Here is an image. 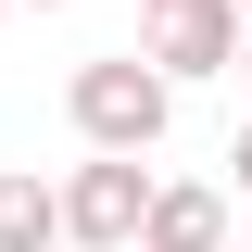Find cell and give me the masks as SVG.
<instances>
[{
	"label": "cell",
	"instance_id": "1",
	"mask_svg": "<svg viewBox=\"0 0 252 252\" xmlns=\"http://www.w3.org/2000/svg\"><path fill=\"white\" fill-rule=\"evenodd\" d=\"M63 114H76V139H89V152H126V164H139V152L164 139V114H177V89H164L139 51H114V63H76Z\"/></svg>",
	"mask_w": 252,
	"mask_h": 252
},
{
	"label": "cell",
	"instance_id": "2",
	"mask_svg": "<svg viewBox=\"0 0 252 252\" xmlns=\"http://www.w3.org/2000/svg\"><path fill=\"white\" fill-rule=\"evenodd\" d=\"M51 215H63V240H89V252H126V240H139V215H152V177H139L126 152H89L76 177L51 189Z\"/></svg>",
	"mask_w": 252,
	"mask_h": 252
},
{
	"label": "cell",
	"instance_id": "3",
	"mask_svg": "<svg viewBox=\"0 0 252 252\" xmlns=\"http://www.w3.org/2000/svg\"><path fill=\"white\" fill-rule=\"evenodd\" d=\"M164 76V89H177V76H227V63H240V13H227V0H189V13H164L152 26V51H139Z\"/></svg>",
	"mask_w": 252,
	"mask_h": 252
},
{
	"label": "cell",
	"instance_id": "4",
	"mask_svg": "<svg viewBox=\"0 0 252 252\" xmlns=\"http://www.w3.org/2000/svg\"><path fill=\"white\" fill-rule=\"evenodd\" d=\"M126 252H227V202L215 189H152V215Z\"/></svg>",
	"mask_w": 252,
	"mask_h": 252
},
{
	"label": "cell",
	"instance_id": "5",
	"mask_svg": "<svg viewBox=\"0 0 252 252\" xmlns=\"http://www.w3.org/2000/svg\"><path fill=\"white\" fill-rule=\"evenodd\" d=\"M63 215H51V177H26V164H0V252H51Z\"/></svg>",
	"mask_w": 252,
	"mask_h": 252
},
{
	"label": "cell",
	"instance_id": "6",
	"mask_svg": "<svg viewBox=\"0 0 252 252\" xmlns=\"http://www.w3.org/2000/svg\"><path fill=\"white\" fill-rule=\"evenodd\" d=\"M227 164H240V189H252V126H240V139H227Z\"/></svg>",
	"mask_w": 252,
	"mask_h": 252
},
{
	"label": "cell",
	"instance_id": "7",
	"mask_svg": "<svg viewBox=\"0 0 252 252\" xmlns=\"http://www.w3.org/2000/svg\"><path fill=\"white\" fill-rule=\"evenodd\" d=\"M227 76H240V89H252V26H240V63H227Z\"/></svg>",
	"mask_w": 252,
	"mask_h": 252
},
{
	"label": "cell",
	"instance_id": "8",
	"mask_svg": "<svg viewBox=\"0 0 252 252\" xmlns=\"http://www.w3.org/2000/svg\"><path fill=\"white\" fill-rule=\"evenodd\" d=\"M139 13H152V26H164V13H189V0H139Z\"/></svg>",
	"mask_w": 252,
	"mask_h": 252
},
{
	"label": "cell",
	"instance_id": "9",
	"mask_svg": "<svg viewBox=\"0 0 252 252\" xmlns=\"http://www.w3.org/2000/svg\"><path fill=\"white\" fill-rule=\"evenodd\" d=\"M227 13H240V26H252V0H227Z\"/></svg>",
	"mask_w": 252,
	"mask_h": 252
},
{
	"label": "cell",
	"instance_id": "10",
	"mask_svg": "<svg viewBox=\"0 0 252 252\" xmlns=\"http://www.w3.org/2000/svg\"><path fill=\"white\" fill-rule=\"evenodd\" d=\"M0 13H13V0H0Z\"/></svg>",
	"mask_w": 252,
	"mask_h": 252
}]
</instances>
